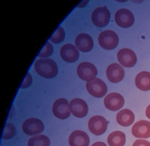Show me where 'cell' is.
<instances>
[{
  "label": "cell",
  "mask_w": 150,
  "mask_h": 146,
  "mask_svg": "<svg viewBox=\"0 0 150 146\" xmlns=\"http://www.w3.org/2000/svg\"><path fill=\"white\" fill-rule=\"evenodd\" d=\"M117 59L122 66L126 67H133L137 63V58L135 52L131 49L124 48L118 52Z\"/></svg>",
  "instance_id": "30bf717a"
},
{
  "label": "cell",
  "mask_w": 150,
  "mask_h": 146,
  "mask_svg": "<svg viewBox=\"0 0 150 146\" xmlns=\"http://www.w3.org/2000/svg\"><path fill=\"white\" fill-rule=\"evenodd\" d=\"M86 88L91 95L97 98L103 97L107 91L106 84L100 79L96 77L87 81Z\"/></svg>",
  "instance_id": "3957f363"
},
{
  "label": "cell",
  "mask_w": 150,
  "mask_h": 146,
  "mask_svg": "<svg viewBox=\"0 0 150 146\" xmlns=\"http://www.w3.org/2000/svg\"><path fill=\"white\" fill-rule=\"evenodd\" d=\"M75 45L80 51L88 52L91 50L93 47V40L89 35L83 33L76 37Z\"/></svg>",
  "instance_id": "2e32d148"
},
{
  "label": "cell",
  "mask_w": 150,
  "mask_h": 146,
  "mask_svg": "<svg viewBox=\"0 0 150 146\" xmlns=\"http://www.w3.org/2000/svg\"><path fill=\"white\" fill-rule=\"evenodd\" d=\"M106 74L108 79L111 82L118 83L124 77V70L121 65L117 63H112L107 69Z\"/></svg>",
  "instance_id": "9a60e30c"
},
{
  "label": "cell",
  "mask_w": 150,
  "mask_h": 146,
  "mask_svg": "<svg viewBox=\"0 0 150 146\" xmlns=\"http://www.w3.org/2000/svg\"><path fill=\"white\" fill-rule=\"evenodd\" d=\"M49 138L45 135H37L31 137L28 142V146H49Z\"/></svg>",
  "instance_id": "44dd1931"
},
{
  "label": "cell",
  "mask_w": 150,
  "mask_h": 146,
  "mask_svg": "<svg viewBox=\"0 0 150 146\" xmlns=\"http://www.w3.org/2000/svg\"><path fill=\"white\" fill-rule=\"evenodd\" d=\"M117 123L121 126L128 127L131 125L135 119L133 112L129 109H123L120 111L116 117Z\"/></svg>",
  "instance_id": "ac0fdd59"
},
{
  "label": "cell",
  "mask_w": 150,
  "mask_h": 146,
  "mask_svg": "<svg viewBox=\"0 0 150 146\" xmlns=\"http://www.w3.org/2000/svg\"><path fill=\"white\" fill-rule=\"evenodd\" d=\"M43 130L44 125L42 121L36 118H28L22 124L23 131L28 135L40 134Z\"/></svg>",
  "instance_id": "52a82bcc"
},
{
  "label": "cell",
  "mask_w": 150,
  "mask_h": 146,
  "mask_svg": "<svg viewBox=\"0 0 150 146\" xmlns=\"http://www.w3.org/2000/svg\"><path fill=\"white\" fill-rule=\"evenodd\" d=\"M60 53L63 60L69 63L76 62L79 57V50L71 44H66L63 46Z\"/></svg>",
  "instance_id": "e0dca14e"
},
{
  "label": "cell",
  "mask_w": 150,
  "mask_h": 146,
  "mask_svg": "<svg viewBox=\"0 0 150 146\" xmlns=\"http://www.w3.org/2000/svg\"><path fill=\"white\" fill-rule=\"evenodd\" d=\"M65 38V32L62 27L59 26L52 36L50 38V41L54 43H59L62 42Z\"/></svg>",
  "instance_id": "7402d4cb"
},
{
  "label": "cell",
  "mask_w": 150,
  "mask_h": 146,
  "mask_svg": "<svg viewBox=\"0 0 150 146\" xmlns=\"http://www.w3.org/2000/svg\"><path fill=\"white\" fill-rule=\"evenodd\" d=\"M53 52V48L50 42H47L43 50L40 52L38 56L40 57H46L50 56Z\"/></svg>",
  "instance_id": "cb8c5ba5"
},
{
  "label": "cell",
  "mask_w": 150,
  "mask_h": 146,
  "mask_svg": "<svg viewBox=\"0 0 150 146\" xmlns=\"http://www.w3.org/2000/svg\"><path fill=\"white\" fill-rule=\"evenodd\" d=\"M145 114H146V116L150 119V104L149 106H148V107L146 108V111H145Z\"/></svg>",
  "instance_id": "83f0119b"
},
{
  "label": "cell",
  "mask_w": 150,
  "mask_h": 146,
  "mask_svg": "<svg viewBox=\"0 0 150 146\" xmlns=\"http://www.w3.org/2000/svg\"><path fill=\"white\" fill-rule=\"evenodd\" d=\"M79 77L84 81H88L94 78L97 74V70L96 66L89 62L80 63L77 69Z\"/></svg>",
  "instance_id": "9c48e42d"
},
{
  "label": "cell",
  "mask_w": 150,
  "mask_h": 146,
  "mask_svg": "<svg viewBox=\"0 0 150 146\" xmlns=\"http://www.w3.org/2000/svg\"><path fill=\"white\" fill-rule=\"evenodd\" d=\"M132 134L140 138H147L150 137V122L146 120H139L132 127Z\"/></svg>",
  "instance_id": "4fadbf2b"
},
{
  "label": "cell",
  "mask_w": 150,
  "mask_h": 146,
  "mask_svg": "<svg viewBox=\"0 0 150 146\" xmlns=\"http://www.w3.org/2000/svg\"><path fill=\"white\" fill-rule=\"evenodd\" d=\"M52 111L54 115L59 119H66L70 116V104L68 101L63 98L59 99L53 104Z\"/></svg>",
  "instance_id": "8992f818"
},
{
  "label": "cell",
  "mask_w": 150,
  "mask_h": 146,
  "mask_svg": "<svg viewBox=\"0 0 150 146\" xmlns=\"http://www.w3.org/2000/svg\"><path fill=\"white\" fill-rule=\"evenodd\" d=\"M110 16V12L105 6L98 7L96 8L92 13V22L95 26L103 28L109 23Z\"/></svg>",
  "instance_id": "277c9868"
},
{
  "label": "cell",
  "mask_w": 150,
  "mask_h": 146,
  "mask_svg": "<svg viewBox=\"0 0 150 146\" xmlns=\"http://www.w3.org/2000/svg\"><path fill=\"white\" fill-rule=\"evenodd\" d=\"M124 97L118 93H111L104 99V103L107 108L111 111H117L124 104Z\"/></svg>",
  "instance_id": "8fae6325"
},
{
  "label": "cell",
  "mask_w": 150,
  "mask_h": 146,
  "mask_svg": "<svg viewBox=\"0 0 150 146\" xmlns=\"http://www.w3.org/2000/svg\"><path fill=\"white\" fill-rule=\"evenodd\" d=\"M91 146H107L106 144L103 142H94Z\"/></svg>",
  "instance_id": "4316f807"
},
{
  "label": "cell",
  "mask_w": 150,
  "mask_h": 146,
  "mask_svg": "<svg viewBox=\"0 0 150 146\" xmlns=\"http://www.w3.org/2000/svg\"><path fill=\"white\" fill-rule=\"evenodd\" d=\"M115 21L117 24L122 28L131 26L134 22L133 13L128 9L122 8L118 10L115 14Z\"/></svg>",
  "instance_id": "ba28073f"
},
{
  "label": "cell",
  "mask_w": 150,
  "mask_h": 146,
  "mask_svg": "<svg viewBox=\"0 0 150 146\" xmlns=\"http://www.w3.org/2000/svg\"><path fill=\"white\" fill-rule=\"evenodd\" d=\"M16 133V129L15 126L10 123H7L5 125V130L2 135L3 140H8L11 139L15 135Z\"/></svg>",
  "instance_id": "603a6c76"
},
{
  "label": "cell",
  "mask_w": 150,
  "mask_h": 146,
  "mask_svg": "<svg viewBox=\"0 0 150 146\" xmlns=\"http://www.w3.org/2000/svg\"><path fill=\"white\" fill-rule=\"evenodd\" d=\"M69 143L70 146H88L90 143V138L84 131L76 130L70 135Z\"/></svg>",
  "instance_id": "5bb4252c"
},
{
  "label": "cell",
  "mask_w": 150,
  "mask_h": 146,
  "mask_svg": "<svg viewBox=\"0 0 150 146\" xmlns=\"http://www.w3.org/2000/svg\"><path fill=\"white\" fill-rule=\"evenodd\" d=\"M132 146H150V142L145 140H137L134 142Z\"/></svg>",
  "instance_id": "484cf974"
},
{
  "label": "cell",
  "mask_w": 150,
  "mask_h": 146,
  "mask_svg": "<svg viewBox=\"0 0 150 146\" xmlns=\"http://www.w3.org/2000/svg\"><path fill=\"white\" fill-rule=\"evenodd\" d=\"M135 84L137 87L142 90L148 91L150 90V73L144 71L139 73L135 77Z\"/></svg>",
  "instance_id": "d6986e66"
},
{
  "label": "cell",
  "mask_w": 150,
  "mask_h": 146,
  "mask_svg": "<svg viewBox=\"0 0 150 146\" xmlns=\"http://www.w3.org/2000/svg\"><path fill=\"white\" fill-rule=\"evenodd\" d=\"M70 109L73 116L78 118L85 117L88 110L86 102L79 98L74 99L70 101Z\"/></svg>",
  "instance_id": "7c38bea8"
},
{
  "label": "cell",
  "mask_w": 150,
  "mask_h": 146,
  "mask_svg": "<svg viewBox=\"0 0 150 146\" xmlns=\"http://www.w3.org/2000/svg\"><path fill=\"white\" fill-rule=\"evenodd\" d=\"M107 125L108 123L106 119L101 116L92 117L88 123L89 130L96 135H100L104 133L107 130Z\"/></svg>",
  "instance_id": "5b68a950"
},
{
  "label": "cell",
  "mask_w": 150,
  "mask_h": 146,
  "mask_svg": "<svg viewBox=\"0 0 150 146\" xmlns=\"http://www.w3.org/2000/svg\"><path fill=\"white\" fill-rule=\"evenodd\" d=\"M125 140V135L123 132L115 131L109 134L107 142L110 146H124Z\"/></svg>",
  "instance_id": "ffe728a7"
},
{
  "label": "cell",
  "mask_w": 150,
  "mask_h": 146,
  "mask_svg": "<svg viewBox=\"0 0 150 146\" xmlns=\"http://www.w3.org/2000/svg\"><path fill=\"white\" fill-rule=\"evenodd\" d=\"M98 40L100 45L103 49L112 50L117 46L119 39L115 32L111 30H107L99 35Z\"/></svg>",
  "instance_id": "7a4b0ae2"
},
{
  "label": "cell",
  "mask_w": 150,
  "mask_h": 146,
  "mask_svg": "<svg viewBox=\"0 0 150 146\" xmlns=\"http://www.w3.org/2000/svg\"><path fill=\"white\" fill-rule=\"evenodd\" d=\"M32 76H31V75L29 73H28L27 75L25 77V79L24 82H23V83L21 86V88L22 89H25V88L30 86L31 83H32Z\"/></svg>",
  "instance_id": "d4e9b609"
},
{
  "label": "cell",
  "mask_w": 150,
  "mask_h": 146,
  "mask_svg": "<svg viewBox=\"0 0 150 146\" xmlns=\"http://www.w3.org/2000/svg\"><path fill=\"white\" fill-rule=\"evenodd\" d=\"M34 67L38 74L46 79L54 77L58 72L56 63L50 59H39L36 60L34 64Z\"/></svg>",
  "instance_id": "6da1fadb"
}]
</instances>
